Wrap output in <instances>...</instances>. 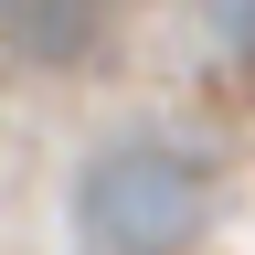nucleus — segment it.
<instances>
[{
    "label": "nucleus",
    "mask_w": 255,
    "mask_h": 255,
    "mask_svg": "<svg viewBox=\"0 0 255 255\" xmlns=\"http://www.w3.org/2000/svg\"><path fill=\"white\" fill-rule=\"evenodd\" d=\"M117 0H0V53L11 64H85L107 43Z\"/></svg>",
    "instance_id": "2"
},
{
    "label": "nucleus",
    "mask_w": 255,
    "mask_h": 255,
    "mask_svg": "<svg viewBox=\"0 0 255 255\" xmlns=\"http://www.w3.org/2000/svg\"><path fill=\"white\" fill-rule=\"evenodd\" d=\"M202 32H213V43L255 75V0H202Z\"/></svg>",
    "instance_id": "3"
},
{
    "label": "nucleus",
    "mask_w": 255,
    "mask_h": 255,
    "mask_svg": "<svg viewBox=\"0 0 255 255\" xmlns=\"http://www.w3.org/2000/svg\"><path fill=\"white\" fill-rule=\"evenodd\" d=\"M75 245L85 255H181L213 223V159L191 138H159V128H128V138L75 159Z\"/></svg>",
    "instance_id": "1"
}]
</instances>
